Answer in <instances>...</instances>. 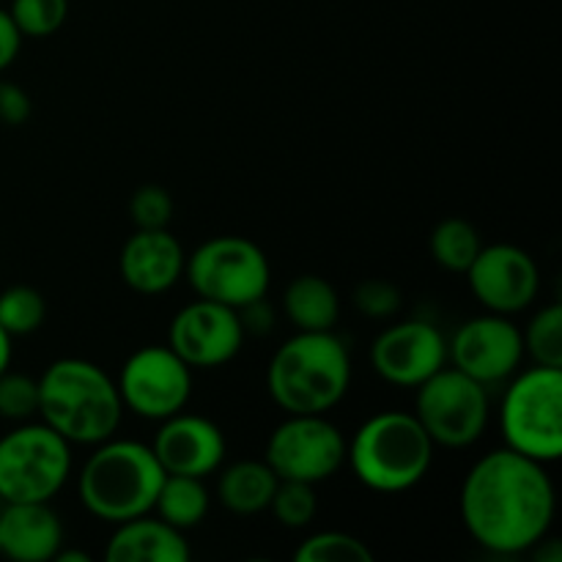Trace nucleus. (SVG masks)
<instances>
[{
    "mask_svg": "<svg viewBox=\"0 0 562 562\" xmlns=\"http://www.w3.org/2000/svg\"><path fill=\"white\" fill-rule=\"evenodd\" d=\"M467 536L499 558L525 554L549 536L558 514V492L549 464L510 448L488 450L467 470L459 492Z\"/></svg>",
    "mask_w": 562,
    "mask_h": 562,
    "instance_id": "obj_1",
    "label": "nucleus"
},
{
    "mask_svg": "<svg viewBox=\"0 0 562 562\" xmlns=\"http://www.w3.org/2000/svg\"><path fill=\"white\" fill-rule=\"evenodd\" d=\"M124 417L115 379L97 362L64 357L38 376V420L69 445H93L115 437Z\"/></svg>",
    "mask_w": 562,
    "mask_h": 562,
    "instance_id": "obj_2",
    "label": "nucleus"
},
{
    "mask_svg": "<svg viewBox=\"0 0 562 562\" xmlns=\"http://www.w3.org/2000/svg\"><path fill=\"white\" fill-rule=\"evenodd\" d=\"M351 387V355L329 333H296L274 349L267 393L285 415H329Z\"/></svg>",
    "mask_w": 562,
    "mask_h": 562,
    "instance_id": "obj_3",
    "label": "nucleus"
},
{
    "mask_svg": "<svg viewBox=\"0 0 562 562\" xmlns=\"http://www.w3.org/2000/svg\"><path fill=\"white\" fill-rule=\"evenodd\" d=\"M437 445L412 412L371 415L346 439V464L357 481L376 494H401L420 486L431 472Z\"/></svg>",
    "mask_w": 562,
    "mask_h": 562,
    "instance_id": "obj_4",
    "label": "nucleus"
},
{
    "mask_svg": "<svg viewBox=\"0 0 562 562\" xmlns=\"http://www.w3.org/2000/svg\"><path fill=\"white\" fill-rule=\"evenodd\" d=\"M162 481L165 470L151 445L110 437L93 445L77 486L88 514L108 525H121L135 516L151 514Z\"/></svg>",
    "mask_w": 562,
    "mask_h": 562,
    "instance_id": "obj_5",
    "label": "nucleus"
},
{
    "mask_svg": "<svg viewBox=\"0 0 562 562\" xmlns=\"http://www.w3.org/2000/svg\"><path fill=\"white\" fill-rule=\"evenodd\" d=\"M499 404L505 448L554 464L562 459V368L532 366L516 371Z\"/></svg>",
    "mask_w": 562,
    "mask_h": 562,
    "instance_id": "obj_6",
    "label": "nucleus"
},
{
    "mask_svg": "<svg viewBox=\"0 0 562 562\" xmlns=\"http://www.w3.org/2000/svg\"><path fill=\"white\" fill-rule=\"evenodd\" d=\"M71 475V445L53 428L20 423L0 437V499L53 503Z\"/></svg>",
    "mask_w": 562,
    "mask_h": 562,
    "instance_id": "obj_7",
    "label": "nucleus"
},
{
    "mask_svg": "<svg viewBox=\"0 0 562 562\" xmlns=\"http://www.w3.org/2000/svg\"><path fill=\"white\" fill-rule=\"evenodd\" d=\"M184 278L201 300L239 311L269 294L272 267L261 247L245 236H212L187 256Z\"/></svg>",
    "mask_w": 562,
    "mask_h": 562,
    "instance_id": "obj_8",
    "label": "nucleus"
},
{
    "mask_svg": "<svg viewBox=\"0 0 562 562\" xmlns=\"http://www.w3.org/2000/svg\"><path fill=\"white\" fill-rule=\"evenodd\" d=\"M426 434L437 448H470L486 434L488 387L461 373L459 368L445 366L415 387V412Z\"/></svg>",
    "mask_w": 562,
    "mask_h": 562,
    "instance_id": "obj_9",
    "label": "nucleus"
},
{
    "mask_svg": "<svg viewBox=\"0 0 562 562\" xmlns=\"http://www.w3.org/2000/svg\"><path fill=\"white\" fill-rule=\"evenodd\" d=\"M263 461L280 481L318 486L346 464V437L327 415H285L269 434Z\"/></svg>",
    "mask_w": 562,
    "mask_h": 562,
    "instance_id": "obj_10",
    "label": "nucleus"
},
{
    "mask_svg": "<svg viewBox=\"0 0 562 562\" xmlns=\"http://www.w3.org/2000/svg\"><path fill=\"white\" fill-rule=\"evenodd\" d=\"M115 387L124 409L159 423L187 409L192 398V368L168 344L143 346L124 360Z\"/></svg>",
    "mask_w": 562,
    "mask_h": 562,
    "instance_id": "obj_11",
    "label": "nucleus"
},
{
    "mask_svg": "<svg viewBox=\"0 0 562 562\" xmlns=\"http://www.w3.org/2000/svg\"><path fill=\"white\" fill-rule=\"evenodd\" d=\"M448 362L483 387L505 384L525 362V340L514 316L483 313L467 318L448 340Z\"/></svg>",
    "mask_w": 562,
    "mask_h": 562,
    "instance_id": "obj_12",
    "label": "nucleus"
},
{
    "mask_svg": "<svg viewBox=\"0 0 562 562\" xmlns=\"http://www.w3.org/2000/svg\"><path fill=\"white\" fill-rule=\"evenodd\" d=\"M245 338V327L234 307L198 296L173 316L168 346L192 371H209L236 360Z\"/></svg>",
    "mask_w": 562,
    "mask_h": 562,
    "instance_id": "obj_13",
    "label": "nucleus"
},
{
    "mask_svg": "<svg viewBox=\"0 0 562 562\" xmlns=\"http://www.w3.org/2000/svg\"><path fill=\"white\" fill-rule=\"evenodd\" d=\"M467 283L475 300L488 313L516 316L538 300L541 269L536 258L519 245H483L475 261L467 269Z\"/></svg>",
    "mask_w": 562,
    "mask_h": 562,
    "instance_id": "obj_14",
    "label": "nucleus"
},
{
    "mask_svg": "<svg viewBox=\"0 0 562 562\" xmlns=\"http://www.w3.org/2000/svg\"><path fill=\"white\" fill-rule=\"evenodd\" d=\"M371 366L393 387L415 390L448 366V338L423 318L384 327L371 344Z\"/></svg>",
    "mask_w": 562,
    "mask_h": 562,
    "instance_id": "obj_15",
    "label": "nucleus"
},
{
    "mask_svg": "<svg viewBox=\"0 0 562 562\" xmlns=\"http://www.w3.org/2000/svg\"><path fill=\"white\" fill-rule=\"evenodd\" d=\"M151 450L165 475H190L206 481L223 467L228 445L217 423L181 409L159 420Z\"/></svg>",
    "mask_w": 562,
    "mask_h": 562,
    "instance_id": "obj_16",
    "label": "nucleus"
},
{
    "mask_svg": "<svg viewBox=\"0 0 562 562\" xmlns=\"http://www.w3.org/2000/svg\"><path fill=\"white\" fill-rule=\"evenodd\" d=\"M187 252L168 228H137L119 256L121 280L135 294L157 296L184 278Z\"/></svg>",
    "mask_w": 562,
    "mask_h": 562,
    "instance_id": "obj_17",
    "label": "nucleus"
},
{
    "mask_svg": "<svg viewBox=\"0 0 562 562\" xmlns=\"http://www.w3.org/2000/svg\"><path fill=\"white\" fill-rule=\"evenodd\" d=\"M64 547V521L49 503H3L0 508V558L49 562Z\"/></svg>",
    "mask_w": 562,
    "mask_h": 562,
    "instance_id": "obj_18",
    "label": "nucleus"
},
{
    "mask_svg": "<svg viewBox=\"0 0 562 562\" xmlns=\"http://www.w3.org/2000/svg\"><path fill=\"white\" fill-rule=\"evenodd\" d=\"M190 554L184 532L151 514L115 525L104 549L108 562H187Z\"/></svg>",
    "mask_w": 562,
    "mask_h": 562,
    "instance_id": "obj_19",
    "label": "nucleus"
},
{
    "mask_svg": "<svg viewBox=\"0 0 562 562\" xmlns=\"http://www.w3.org/2000/svg\"><path fill=\"white\" fill-rule=\"evenodd\" d=\"M217 472V499L225 510L236 516H256L269 510L280 477L274 475L267 461L241 459L228 467H220Z\"/></svg>",
    "mask_w": 562,
    "mask_h": 562,
    "instance_id": "obj_20",
    "label": "nucleus"
},
{
    "mask_svg": "<svg viewBox=\"0 0 562 562\" xmlns=\"http://www.w3.org/2000/svg\"><path fill=\"white\" fill-rule=\"evenodd\" d=\"M283 313L296 333H329L340 318V296L322 274H300L285 285Z\"/></svg>",
    "mask_w": 562,
    "mask_h": 562,
    "instance_id": "obj_21",
    "label": "nucleus"
},
{
    "mask_svg": "<svg viewBox=\"0 0 562 562\" xmlns=\"http://www.w3.org/2000/svg\"><path fill=\"white\" fill-rule=\"evenodd\" d=\"M209 508H212V497H209V488L203 483V477L165 475L157 499H154L151 514L168 521L176 530L187 532L192 527L203 525Z\"/></svg>",
    "mask_w": 562,
    "mask_h": 562,
    "instance_id": "obj_22",
    "label": "nucleus"
},
{
    "mask_svg": "<svg viewBox=\"0 0 562 562\" xmlns=\"http://www.w3.org/2000/svg\"><path fill=\"white\" fill-rule=\"evenodd\" d=\"M481 247V231H477L470 220L461 217L442 220V223H437V228L431 231V236H428L431 258L445 269V272L464 274L467 269H470V263L477 258Z\"/></svg>",
    "mask_w": 562,
    "mask_h": 562,
    "instance_id": "obj_23",
    "label": "nucleus"
},
{
    "mask_svg": "<svg viewBox=\"0 0 562 562\" xmlns=\"http://www.w3.org/2000/svg\"><path fill=\"white\" fill-rule=\"evenodd\" d=\"M47 318V302H44L42 291L33 285L16 283L0 291V327L11 335V338H22V335L36 333Z\"/></svg>",
    "mask_w": 562,
    "mask_h": 562,
    "instance_id": "obj_24",
    "label": "nucleus"
},
{
    "mask_svg": "<svg viewBox=\"0 0 562 562\" xmlns=\"http://www.w3.org/2000/svg\"><path fill=\"white\" fill-rule=\"evenodd\" d=\"M525 340V357H530L536 366L562 368V307L558 302L541 307L521 329Z\"/></svg>",
    "mask_w": 562,
    "mask_h": 562,
    "instance_id": "obj_25",
    "label": "nucleus"
},
{
    "mask_svg": "<svg viewBox=\"0 0 562 562\" xmlns=\"http://www.w3.org/2000/svg\"><path fill=\"white\" fill-rule=\"evenodd\" d=\"M296 562H373V552L357 536L324 530L305 538L294 552Z\"/></svg>",
    "mask_w": 562,
    "mask_h": 562,
    "instance_id": "obj_26",
    "label": "nucleus"
},
{
    "mask_svg": "<svg viewBox=\"0 0 562 562\" xmlns=\"http://www.w3.org/2000/svg\"><path fill=\"white\" fill-rule=\"evenodd\" d=\"M9 14L22 38H47L64 27L69 0H11Z\"/></svg>",
    "mask_w": 562,
    "mask_h": 562,
    "instance_id": "obj_27",
    "label": "nucleus"
},
{
    "mask_svg": "<svg viewBox=\"0 0 562 562\" xmlns=\"http://www.w3.org/2000/svg\"><path fill=\"white\" fill-rule=\"evenodd\" d=\"M269 510L278 519V525L289 527V530H305L318 514V497L316 486L300 481H280L272 494Z\"/></svg>",
    "mask_w": 562,
    "mask_h": 562,
    "instance_id": "obj_28",
    "label": "nucleus"
},
{
    "mask_svg": "<svg viewBox=\"0 0 562 562\" xmlns=\"http://www.w3.org/2000/svg\"><path fill=\"white\" fill-rule=\"evenodd\" d=\"M38 415V379L5 368L0 373V417L27 423Z\"/></svg>",
    "mask_w": 562,
    "mask_h": 562,
    "instance_id": "obj_29",
    "label": "nucleus"
},
{
    "mask_svg": "<svg viewBox=\"0 0 562 562\" xmlns=\"http://www.w3.org/2000/svg\"><path fill=\"white\" fill-rule=\"evenodd\" d=\"M130 217L135 228H168L173 220V198L162 184L137 187L130 198Z\"/></svg>",
    "mask_w": 562,
    "mask_h": 562,
    "instance_id": "obj_30",
    "label": "nucleus"
},
{
    "mask_svg": "<svg viewBox=\"0 0 562 562\" xmlns=\"http://www.w3.org/2000/svg\"><path fill=\"white\" fill-rule=\"evenodd\" d=\"M357 311L368 318H376V322H384V318H393L395 313L404 305V296H401V289L390 280H362L355 289V296H351Z\"/></svg>",
    "mask_w": 562,
    "mask_h": 562,
    "instance_id": "obj_31",
    "label": "nucleus"
},
{
    "mask_svg": "<svg viewBox=\"0 0 562 562\" xmlns=\"http://www.w3.org/2000/svg\"><path fill=\"white\" fill-rule=\"evenodd\" d=\"M33 113V102L22 86L0 80V124L22 126Z\"/></svg>",
    "mask_w": 562,
    "mask_h": 562,
    "instance_id": "obj_32",
    "label": "nucleus"
},
{
    "mask_svg": "<svg viewBox=\"0 0 562 562\" xmlns=\"http://www.w3.org/2000/svg\"><path fill=\"white\" fill-rule=\"evenodd\" d=\"M236 313H239L245 335H258V338H261V335H269L274 329V311L267 302V296H261V300L256 302H247V305H241Z\"/></svg>",
    "mask_w": 562,
    "mask_h": 562,
    "instance_id": "obj_33",
    "label": "nucleus"
},
{
    "mask_svg": "<svg viewBox=\"0 0 562 562\" xmlns=\"http://www.w3.org/2000/svg\"><path fill=\"white\" fill-rule=\"evenodd\" d=\"M22 49V33L16 31L9 9H0V75L16 60Z\"/></svg>",
    "mask_w": 562,
    "mask_h": 562,
    "instance_id": "obj_34",
    "label": "nucleus"
},
{
    "mask_svg": "<svg viewBox=\"0 0 562 562\" xmlns=\"http://www.w3.org/2000/svg\"><path fill=\"white\" fill-rule=\"evenodd\" d=\"M530 554L538 562H562V543L558 541V538L543 536L541 541L530 549Z\"/></svg>",
    "mask_w": 562,
    "mask_h": 562,
    "instance_id": "obj_35",
    "label": "nucleus"
},
{
    "mask_svg": "<svg viewBox=\"0 0 562 562\" xmlns=\"http://www.w3.org/2000/svg\"><path fill=\"white\" fill-rule=\"evenodd\" d=\"M11 340L14 338L0 327V373H3L5 368H11V355H14V344H11Z\"/></svg>",
    "mask_w": 562,
    "mask_h": 562,
    "instance_id": "obj_36",
    "label": "nucleus"
},
{
    "mask_svg": "<svg viewBox=\"0 0 562 562\" xmlns=\"http://www.w3.org/2000/svg\"><path fill=\"white\" fill-rule=\"evenodd\" d=\"M55 560H58V562H91V558H88L86 552H66L64 547L58 549V554H55Z\"/></svg>",
    "mask_w": 562,
    "mask_h": 562,
    "instance_id": "obj_37",
    "label": "nucleus"
},
{
    "mask_svg": "<svg viewBox=\"0 0 562 562\" xmlns=\"http://www.w3.org/2000/svg\"><path fill=\"white\" fill-rule=\"evenodd\" d=\"M0 508H3V499H0Z\"/></svg>",
    "mask_w": 562,
    "mask_h": 562,
    "instance_id": "obj_38",
    "label": "nucleus"
}]
</instances>
